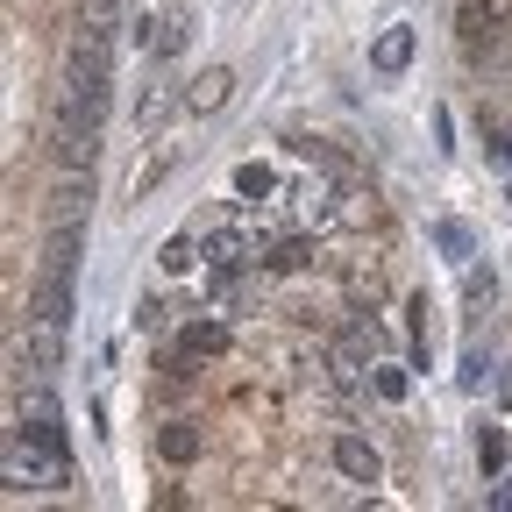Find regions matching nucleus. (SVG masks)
<instances>
[{"instance_id":"obj_10","label":"nucleus","mask_w":512,"mask_h":512,"mask_svg":"<svg viewBox=\"0 0 512 512\" xmlns=\"http://www.w3.org/2000/svg\"><path fill=\"white\" fill-rule=\"evenodd\" d=\"M406 64H413V29L399 22V29H384V36L370 43V72H384V79H399Z\"/></svg>"},{"instance_id":"obj_6","label":"nucleus","mask_w":512,"mask_h":512,"mask_svg":"<svg viewBox=\"0 0 512 512\" xmlns=\"http://www.w3.org/2000/svg\"><path fill=\"white\" fill-rule=\"evenodd\" d=\"M335 470H342L349 484H377V477H384V456H377L363 434H335Z\"/></svg>"},{"instance_id":"obj_22","label":"nucleus","mask_w":512,"mask_h":512,"mask_svg":"<svg viewBox=\"0 0 512 512\" xmlns=\"http://www.w3.org/2000/svg\"><path fill=\"white\" fill-rule=\"evenodd\" d=\"M136 328H143V335L164 328V299H143V306H136Z\"/></svg>"},{"instance_id":"obj_4","label":"nucleus","mask_w":512,"mask_h":512,"mask_svg":"<svg viewBox=\"0 0 512 512\" xmlns=\"http://www.w3.org/2000/svg\"><path fill=\"white\" fill-rule=\"evenodd\" d=\"M79 249H86V221H79V214H57V228H50V242H43V271H50V278H72V271H79Z\"/></svg>"},{"instance_id":"obj_2","label":"nucleus","mask_w":512,"mask_h":512,"mask_svg":"<svg viewBox=\"0 0 512 512\" xmlns=\"http://www.w3.org/2000/svg\"><path fill=\"white\" fill-rule=\"evenodd\" d=\"M456 36H463L470 50H477V43H505V36H512V0H463Z\"/></svg>"},{"instance_id":"obj_15","label":"nucleus","mask_w":512,"mask_h":512,"mask_svg":"<svg viewBox=\"0 0 512 512\" xmlns=\"http://www.w3.org/2000/svg\"><path fill=\"white\" fill-rule=\"evenodd\" d=\"M477 470H484V477L505 470V427H477Z\"/></svg>"},{"instance_id":"obj_13","label":"nucleus","mask_w":512,"mask_h":512,"mask_svg":"<svg viewBox=\"0 0 512 512\" xmlns=\"http://www.w3.org/2000/svg\"><path fill=\"white\" fill-rule=\"evenodd\" d=\"M271 192H278V171L271 164H235V200H271Z\"/></svg>"},{"instance_id":"obj_1","label":"nucleus","mask_w":512,"mask_h":512,"mask_svg":"<svg viewBox=\"0 0 512 512\" xmlns=\"http://www.w3.org/2000/svg\"><path fill=\"white\" fill-rule=\"evenodd\" d=\"M15 441H29V448H43L50 463H64L72 470V448H64V413H57V399L50 392H36V399H22V420H15Z\"/></svg>"},{"instance_id":"obj_8","label":"nucleus","mask_w":512,"mask_h":512,"mask_svg":"<svg viewBox=\"0 0 512 512\" xmlns=\"http://www.w3.org/2000/svg\"><path fill=\"white\" fill-rule=\"evenodd\" d=\"M228 93H235V72H228V64H207V72L192 79L178 100H185L192 114H221V107H228Z\"/></svg>"},{"instance_id":"obj_9","label":"nucleus","mask_w":512,"mask_h":512,"mask_svg":"<svg viewBox=\"0 0 512 512\" xmlns=\"http://www.w3.org/2000/svg\"><path fill=\"white\" fill-rule=\"evenodd\" d=\"M370 356H377V328H349V335L328 349V363H335V377H342V384H356V377L370 370Z\"/></svg>"},{"instance_id":"obj_23","label":"nucleus","mask_w":512,"mask_h":512,"mask_svg":"<svg viewBox=\"0 0 512 512\" xmlns=\"http://www.w3.org/2000/svg\"><path fill=\"white\" fill-rule=\"evenodd\" d=\"M491 505H498V512H512V477H498V491H491Z\"/></svg>"},{"instance_id":"obj_18","label":"nucleus","mask_w":512,"mask_h":512,"mask_svg":"<svg viewBox=\"0 0 512 512\" xmlns=\"http://www.w3.org/2000/svg\"><path fill=\"white\" fill-rule=\"evenodd\" d=\"M264 264H271V271H306V264H313V242H278Z\"/></svg>"},{"instance_id":"obj_17","label":"nucleus","mask_w":512,"mask_h":512,"mask_svg":"<svg viewBox=\"0 0 512 512\" xmlns=\"http://www.w3.org/2000/svg\"><path fill=\"white\" fill-rule=\"evenodd\" d=\"M200 256H207V249H192V235H171L157 264H164V271H192V264H200Z\"/></svg>"},{"instance_id":"obj_14","label":"nucleus","mask_w":512,"mask_h":512,"mask_svg":"<svg viewBox=\"0 0 512 512\" xmlns=\"http://www.w3.org/2000/svg\"><path fill=\"white\" fill-rule=\"evenodd\" d=\"M185 356H228V328H221V320H192V328H185Z\"/></svg>"},{"instance_id":"obj_3","label":"nucleus","mask_w":512,"mask_h":512,"mask_svg":"<svg viewBox=\"0 0 512 512\" xmlns=\"http://www.w3.org/2000/svg\"><path fill=\"white\" fill-rule=\"evenodd\" d=\"M256 256H271L256 228H214L207 235V264L214 271H242V264H256Z\"/></svg>"},{"instance_id":"obj_16","label":"nucleus","mask_w":512,"mask_h":512,"mask_svg":"<svg viewBox=\"0 0 512 512\" xmlns=\"http://www.w3.org/2000/svg\"><path fill=\"white\" fill-rule=\"evenodd\" d=\"M370 384H377V399H392V406L406 399V370L399 363H370Z\"/></svg>"},{"instance_id":"obj_20","label":"nucleus","mask_w":512,"mask_h":512,"mask_svg":"<svg viewBox=\"0 0 512 512\" xmlns=\"http://www.w3.org/2000/svg\"><path fill=\"white\" fill-rule=\"evenodd\" d=\"M164 114H171V93H164V86H150V93L136 100V128H157Z\"/></svg>"},{"instance_id":"obj_7","label":"nucleus","mask_w":512,"mask_h":512,"mask_svg":"<svg viewBox=\"0 0 512 512\" xmlns=\"http://www.w3.org/2000/svg\"><path fill=\"white\" fill-rule=\"evenodd\" d=\"M29 320H50V328H72V278H36L29 292Z\"/></svg>"},{"instance_id":"obj_21","label":"nucleus","mask_w":512,"mask_h":512,"mask_svg":"<svg viewBox=\"0 0 512 512\" xmlns=\"http://www.w3.org/2000/svg\"><path fill=\"white\" fill-rule=\"evenodd\" d=\"M491 292H498V278L491 271H470V306H491Z\"/></svg>"},{"instance_id":"obj_11","label":"nucleus","mask_w":512,"mask_h":512,"mask_svg":"<svg viewBox=\"0 0 512 512\" xmlns=\"http://www.w3.org/2000/svg\"><path fill=\"white\" fill-rule=\"evenodd\" d=\"M157 456L178 463V470L200 463V427H192V420H164V427H157Z\"/></svg>"},{"instance_id":"obj_12","label":"nucleus","mask_w":512,"mask_h":512,"mask_svg":"<svg viewBox=\"0 0 512 512\" xmlns=\"http://www.w3.org/2000/svg\"><path fill=\"white\" fill-rule=\"evenodd\" d=\"M185 43H192V15H185V8H171V15L157 22L150 50H157V57H185Z\"/></svg>"},{"instance_id":"obj_5","label":"nucleus","mask_w":512,"mask_h":512,"mask_svg":"<svg viewBox=\"0 0 512 512\" xmlns=\"http://www.w3.org/2000/svg\"><path fill=\"white\" fill-rule=\"evenodd\" d=\"M22 363L36 384H50L64 370V328H50V320H29V342H22Z\"/></svg>"},{"instance_id":"obj_19","label":"nucleus","mask_w":512,"mask_h":512,"mask_svg":"<svg viewBox=\"0 0 512 512\" xmlns=\"http://www.w3.org/2000/svg\"><path fill=\"white\" fill-rule=\"evenodd\" d=\"M434 242H441V249H448V256H456V264H463V256H470V249H477V242H470V228H463V221H434Z\"/></svg>"}]
</instances>
